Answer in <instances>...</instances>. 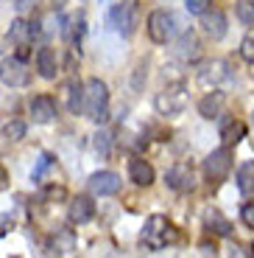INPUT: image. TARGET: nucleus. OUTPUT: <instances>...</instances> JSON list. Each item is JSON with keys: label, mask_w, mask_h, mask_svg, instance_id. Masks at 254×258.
Returning a JSON list of instances; mask_svg holds the SVG:
<instances>
[{"label": "nucleus", "mask_w": 254, "mask_h": 258, "mask_svg": "<svg viewBox=\"0 0 254 258\" xmlns=\"http://www.w3.org/2000/svg\"><path fill=\"white\" fill-rule=\"evenodd\" d=\"M251 123H254V112H251Z\"/></svg>", "instance_id": "72a5a7b5"}, {"label": "nucleus", "mask_w": 254, "mask_h": 258, "mask_svg": "<svg viewBox=\"0 0 254 258\" xmlns=\"http://www.w3.org/2000/svg\"><path fill=\"white\" fill-rule=\"evenodd\" d=\"M165 182H168V188H173V191L187 194V191L196 188V171H193L190 163H173V166L168 168V174H165Z\"/></svg>", "instance_id": "6e6552de"}, {"label": "nucleus", "mask_w": 254, "mask_h": 258, "mask_svg": "<svg viewBox=\"0 0 254 258\" xmlns=\"http://www.w3.org/2000/svg\"><path fill=\"white\" fill-rule=\"evenodd\" d=\"M6 188H9V171L0 166V191H6Z\"/></svg>", "instance_id": "473e14b6"}, {"label": "nucleus", "mask_w": 254, "mask_h": 258, "mask_svg": "<svg viewBox=\"0 0 254 258\" xmlns=\"http://www.w3.org/2000/svg\"><path fill=\"white\" fill-rule=\"evenodd\" d=\"M184 9L190 14H201L204 9H210V0H184Z\"/></svg>", "instance_id": "2f4dec72"}, {"label": "nucleus", "mask_w": 254, "mask_h": 258, "mask_svg": "<svg viewBox=\"0 0 254 258\" xmlns=\"http://www.w3.org/2000/svg\"><path fill=\"white\" fill-rule=\"evenodd\" d=\"M148 37H151V42H157V45H165L168 39L173 37V31H176V17H173L168 9H157V12L148 14Z\"/></svg>", "instance_id": "39448f33"}, {"label": "nucleus", "mask_w": 254, "mask_h": 258, "mask_svg": "<svg viewBox=\"0 0 254 258\" xmlns=\"http://www.w3.org/2000/svg\"><path fill=\"white\" fill-rule=\"evenodd\" d=\"M106 20H109V26H112L117 34L129 37V34L134 31V26H137V9H134V3H117V6L109 9Z\"/></svg>", "instance_id": "0eeeda50"}, {"label": "nucleus", "mask_w": 254, "mask_h": 258, "mask_svg": "<svg viewBox=\"0 0 254 258\" xmlns=\"http://www.w3.org/2000/svg\"><path fill=\"white\" fill-rule=\"evenodd\" d=\"M53 163H56V157H53L51 152H42V155H39L37 168H34V180H37V182H42L45 171H48V168H53Z\"/></svg>", "instance_id": "393cba45"}, {"label": "nucleus", "mask_w": 254, "mask_h": 258, "mask_svg": "<svg viewBox=\"0 0 254 258\" xmlns=\"http://www.w3.org/2000/svg\"><path fill=\"white\" fill-rule=\"evenodd\" d=\"M173 53H176L179 59H184V62H196L198 53H201V45H198V39L193 37V34H182V39L176 42Z\"/></svg>", "instance_id": "412c9836"}, {"label": "nucleus", "mask_w": 254, "mask_h": 258, "mask_svg": "<svg viewBox=\"0 0 254 258\" xmlns=\"http://www.w3.org/2000/svg\"><path fill=\"white\" fill-rule=\"evenodd\" d=\"M67 219H70L73 225H87V222H92L95 219V202L89 200V197H84V194L73 197L70 211H67Z\"/></svg>", "instance_id": "4468645a"}, {"label": "nucleus", "mask_w": 254, "mask_h": 258, "mask_svg": "<svg viewBox=\"0 0 254 258\" xmlns=\"http://www.w3.org/2000/svg\"><path fill=\"white\" fill-rule=\"evenodd\" d=\"M34 34H37V28H34V23H28V20H14L12 23V28H9V39L17 42V48H20L17 56L20 59L28 56V45H31Z\"/></svg>", "instance_id": "9b49d317"}, {"label": "nucleus", "mask_w": 254, "mask_h": 258, "mask_svg": "<svg viewBox=\"0 0 254 258\" xmlns=\"http://www.w3.org/2000/svg\"><path fill=\"white\" fill-rule=\"evenodd\" d=\"M109 146H112V132H101V135H95V152L109 155Z\"/></svg>", "instance_id": "c756f323"}, {"label": "nucleus", "mask_w": 254, "mask_h": 258, "mask_svg": "<svg viewBox=\"0 0 254 258\" xmlns=\"http://www.w3.org/2000/svg\"><path fill=\"white\" fill-rule=\"evenodd\" d=\"M223 107H226V93H221V90L207 93V96L198 101V112H201V118H207V121H212V118H221Z\"/></svg>", "instance_id": "f3484780"}, {"label": "nucleus", "mask_w": 254, "mask_h": 258, "mask_svg": "<svg viewBox=\"0 0 254 258\" xmlns=\"http://www.w3.org/2000/svg\"><path fill=\"white\" fill-rule=\"evenodd\" d=\"M187 101H190V96H187V84L173 82V84H168V87H162V90L157 93L154 107H157L159 115L176 118V115H182V112L187 110Z\"/></svg>", "instance_id": "7ed1b4c3"}, {"label": "nucleus", "mask_w": 254, "mask_h": 258, "mask_svg": "<svg viewBox=\"0 0 254 258\" xmlns=\"http://www.w3.org/2000/svg\"><path fill=\"white\" fill-rule=\"evenodd\" d=\"M235 14L243 26H251L254 23V0H237L235 3Z\"/></svg>", "instance_id": "b1692460"}, {"label": "nucleus", "mask_w": 254, "mask_h": 258, "mask_svg": "<svg viewBox=\"0 0 254 258\" xmlns=\"http://www.w3.org/2000/svg\"><path fill=\"white\" fill-rule=\"evenodd\" d=\"M237 191L243 197H251L254 194V163L246 160L240 168H237Z\"/></svg>", "instance_id": "5701e85b"}, {"label": "nucleus", "mask_w": 254, "mask_h": 258, "mask_svg": "<svg viewBox=\"0 0 254 258\" xmlns=\"http://www.w3.org/2000/svg\"><path fill=\"white\" fill-rule=\"evenodd\" d=\"M226 62H221V59H215V62H207L198 71V82L201 84H221L223 79H226Z\"/></svg>", "instance_id": "aec40b11"}, {"label": "nucleus", "mask_w": 254, "mask_h": 258, "mask_svg": "<svg viewBox=\"0 0 254 258\" xmlns=\"http://www.w3.org/2000/svg\"><path fill=\"white\" fill-rule=\"evenodd\" d=\"M87 185L95 197H114V194L120 191V177L114 174V171H95L87 180Z\"/></svg>", "instance_id": "1a4fd4ad"}, {"label": "nucleus", "mask_w": 254, "mask_h": 258, "mask_svg": "<svg viewBox=\"0 0 254 258\" xmlns=\"http://www.w3.org/2000/svg\"><path fill=\"white\" fill-rule=\"evenodd\" d=\"M176 239H179V233H176V227L171 225L168 216H162V213L148 216L146 227H143V244H146L151 252H157V250H162V247L173 244Z\"/></svg>", "instance_id": "f03ea898"}, {"label": "nucleus", "mask_w": 254, "mask_h": 258, "mask_svg": "<svg viewBox=\"0 0 254 258\" xmlns=\"http://www.w3.org/2000/svg\"><path fill=\"white\" fill-rule=\"evenodd\" d=\"M240 56L246 59V62H251L254 64V28L243 37V42H240Z\"/></svg>", "instance_id": "bb28decb"}, {"label": "nucleus", "mask_w": 254, "mask_h": 258, "mask_svg": "<svg viewBox=\"0 0 254 258\" xmlns=\"http://www.w3.org/2000/svg\"><path fill=\"white\" fill-rule=\"evenodd\" d=\"M76 252V233L70 227H62L48 239V255H70Z\"/></svg>", "instance_id": "2eb2a0df"}, {"label": "nucleus", "mask_w": 254, "mask_h": 258, "mask_svg": "<svg viewBox=\"0 0 254 258\" xmlns=\"http://www.w3.org/2000/svg\"><path fill=\"white\" fill-rule=\"evenodd\" d=\"M154 177H157V171H154V166L146 160V157L134 155L132 160H129V180H132L137 188L154 185Z\"/></svg>", "instance_id": "9d476101"}, {"label": "nucleus", "mask_w": 254, "mask_h": 258, "mask_svg": "<svg viewBox=\"0 0 254 258\" xmlns=\"http://www.w3.org/2000/svg\"><path fill=\"white\" fill-rule=\"evenodd\" d=\"M0 82L6 87H26L31 82V71L20 56H9L0 62Z\"/></svg>", "instance_id": "423d86ee"}, {"label": "nucleus", "mask_w": 254, "mask_h": 258, "mask_svg": "<svg viewBox=\"0 0 254 258\" xmlns=\"http://www.w3.org/2000/svg\"><path fill=\"white\" fill-rule=\"evenodd\" d=\"M229 171H232V146H221L207 155V160H204V177H207L210 188L221 185L229 177Z\"/></svg>", "instance_id": "20e7f679"}, {"label": "nucleus", "mask_w": 254, "mask_h": 258, "mask_svg": "<svg viewBox=\"0 0 254 258\" xmlns=\"http://www.w3.org/2000/svg\"><path fill=\"white\" fill-rule=\"evenodd\" d=\"M81 112L95 123H103L109 118V87L101 79H89L84 84V107Z\"/></svg>", "instance_id": "f257e3e1"}, {"label": "nucleus", "mask_w": 254, "mask_h": 258, "mask_svg": "<svg viewBox=\"0 0 254 258\" xmlns=\"http://www.w3.org/2000/svg\"><path fill=\"white\" fill-rule=\"evenodd\" d=\"M240 219H243V225H246V227H251V230H254V202H246V205L240 208Z\"/></svg>", "instance_id": "7c9ffc66"}, {"label": "nucleus", "mask_w": 254, "mask_h": 258, "mask_svg": "<svg viewBox=\"0 0 254 258\" xmlns=\"http://www.w3.org/2000/svg\"><path fill=\"white\" fill-rule=\"evenodd\" d=\"M64 31L70 34V42L76 45L78 39H81V34H84V20L81 17H73L70 20V28H64Z\"/></svg>", "instance_id": "cd10ccee"}, {"label": "nucleus", "mask_w": 254, "mask_h": 258, "mask_svg": "<svg viewBox=\"0 0 254 258\" xmlns=\"http://www.w3.org/2000/svg\"><path fill=\"white\" fill-rule=\"evenodd\" d=\"M28 112H31V118L37 123H51L56 121V101H53L51 96H34L31 101H28Z\"/></svg>", "instance_id": "ddd939ff"}, {"label": "nucleus", "mask_w": 254, "mask_h": 258, "mask_svg": "<svg viewBox=\"0 0 254 258\" xmlns=\"http://www.w3.org/2000/svg\"><path fill=\"white\" fill-rule=\"evenodd\" d=\"M42 197H45L48 202H62L64 197H67V191H64L62 185H48V188H45V194H42Z\"/></svg>", "instance_id": "c85d7f7f"}, {"label": "nucleus", "mask_w": 254, "mask_h": 258, "mask_svg": "<svg viewBox=\"0 0 254 258\" xmlns=\"http://www.w3.org/2000/svg\"><path fill=\"white\" fill-rule=\"evenodd\" d=\"M204 227L210 233H215V236H223V239H229V236L235 233L232 222H229L218 208H207V211H204Z\"/></svg>", "instance_id": "dca6fc26"}, {"label": "nucleus", "mask_w": 254, "mask_h": 258, "mask_svg": "<svg viewBox=\"0 0 254 258\" xmlns=\"http://www.w3.org/2000/svg\"><path fill=\"white\" fill-rule=\"evenodd\" d=\"M246 138V123L237 121V118H226L221 123V141L223 146H237V143Z\"/></svg>", "instance_id": "6ab92c4d"}, {"label": "nucleus", "mask_w": 254, "mask_h": 258, "mask_svg": "<svg viewBox=\"0 0 254 258\" xmlns=\"http://www.w3.org/2000/svg\"><path fill=\"white\" fill-rule=\"evenodd\" d=\"M37 71H39V76L42 79H56L59 76V59H56V51L53 48H39V53H37Z\"/></svg>", "instance_id": "a211bd4d"}, {"label": "nucleus", "mask_w": 254, "mask_h": 258, "mask_svg": "<svg viewBox=\"0 0 254 258\" xmlns=\"http://www.w3.org/2000/svg\"><path fill=\"white\" fill-rule=\"evenodd\" d=\"M3 135H6V141H23V138H26V123L9 121L6 126H3Z\"/></svg>", "instance_id": "a878e982"}, {"label": "nucleus", "mask_w": 254, "mask_h": 258, "mask_svg": "<svg viewBox=\"0 0 254 258\" xmlns=\"http://www.w3.org/2000/svg\"><path fill=\"white\" fill-rule=\"evenodd\" d=\"M251 252H254V247H251Z\"/></svg>", "instance_id": "f704fd0d"}, {"label": "nucleus", "mask_w": 254, "mask_h": 258, "mask_svg": "<svg viewBox=\"0 0 254 258\" xmlns=\"http://www.w3.org/2000/svg\"><path fill=\"white\" fill-rule=\"evenodd\" d=\"M64 93H67V110L81 112V107H84V84L78 82V79H70L67 87H64Z\"/></svg>", "instance_id": "4be33fe9"}, {"label": "nucleus", "mask_w": 254, "mask_h": 258, "mask_svg": "<svg viewBox=\"0 0 254 258\" xmlns=\"http://www.w3.org/2000/svg\"><path fill=\"white\" fill-rule=\"evenodd\" d=\"M201 28H204V34L210 39H223L226 37V14L221 12V9H204L201 12Z\"/></svg>", "instance_id": "f8f14e48"}]
</instances>
